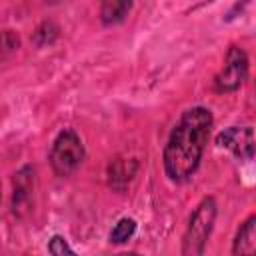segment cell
Listing matches in <instances>:
<instances>
[{
  "label": "cell",
  "instance_id": "6da1fadb",
  "mask_svg": "<svg viewBox=\"0 0 256 256\" xmlns=\"http://www.w3.org/2000/svg\"><path fill=\"white\" fill-rule=\"evenodd\" d=\"M212 124L214 118L206 106H192L182 112L162 150V166L170 182L184 184L196 174L210 140Z\"/></svg>",
  "mask_w": 256,
  "mask_h": 256
},
{
  "label": "cell",
  "instance_id": "7a4b0ae2",
  "mask_svg": "<svg viewBox=\"0 0 256 256\" xmlns=\"http://www.w3.org/2000/svg\"><path fill=\"white\" fill-rule=\"evenodd\" d=\"M218 216V204L214 196H204L188 216V224L182 234V256H204L208 240L212 236Z\"/></svg>",
  "mask_w": 256,
  "mask_h": 256
},
{
  "label": "cell",
  "instance_id": "3957f363",
  "mask_svg": "<svg viewBox=\"0 0 256 256\" xmlns=\"http://www.w3.org/2000/svg\"><path fill=\"white\" fill-rule=\"evenodd\" d=\"M84 158H86V148H84V142L78 136V132L72 128L60 130L56 134L52 148H50V154H48L52 172L60 178L72 176L80 168Z\"/></svg>",
  "mask_w": 256,
  "mask_h": 256
},
{
  "label": "cell",
  "instance_id": "277c9868",
  "mask_svg": "<svg viewBox=\"0 0 256 256\" xmlns=\"http://www.w3.org/2000/svg\"><path fill=\"white\" fill-rule=\"evenodd\" d=\"M250 60L242 46L232 44L224 56V64L218 70V74L212 80V88L218 94H232L242 88V84L248 78Z\"/></svg>",
  "mask_w": 256,
  "mask_h": 256
},
{
  "label": "cell",
  "instance_id": "5b68a950",
  "mask_svg": "<svg viewBox=\"0 0 256 256\" xmlns=\"http://www.w3.org/2000/svg\"><path fill=\"white\" fill-rule=\"evenodd\" d=\"M216 146L228 150L238 160L250 162L254 158V128L252 124L228 126L216 134Z\"/></svg>",
  "mask_w": 256,
  "mask_h": 256
},
{
  "label": "cell",
  "instance_id": "8992f818",
  "mask_svg": "<svg viewBox=\"0 0 256 256\" xmlns=\"http://www.w3.org/2000/svg\"><path fill=\"white\" fill-rule=\"evenodd\" d=\"M34 192V168L30 164L22 166L14 174V190H12V212L22 216L28 210L30 198Z\"/></svg>",
  "mask_w": 256,
  "mask_h": 256
},
{
  "label": "cell",
  "instance_id": "52a82bcc",
  "mask_svg": "<svg viewBox=\"0 0 256 256\" xmlns=\"http://www.w3.org/2000/svg\"><path fill=\"white\" fill-rule=\"evenodd\" d=\"M232 256H256V214H248L236 228Z\"/></svg>",
  "mask_w": 256,
  "mask_h": 256
},
{
  "label": "cell",
  "instance_id": "ba28073f",
  "mask_svg": "<svg viewBox=\"0 0 256 256\" xmlns=\"http://www.w3.org/2000/svg\"><path fill=\"white\" fill-rule=\"evenodd\" d=\"M138 160L136 158H116L108 164V184L110 188L122 192L128 188L132 178L136 176Z\"/></svg>",
  "mask_w": 256,
  "mask_h": 256
},
{
  "label": "cell",
  "instance_id": "9c48e42d",
  "mask_svg": "<svg viewBox=\"0 0 256 256\" xmlns=\"http://www.w3.org/2000/svg\"><path fill=\"white\" fill-rule=\"evenodd\" d=\"M132 10V2H102L100 4V22L104 26H116L126 20V16Z\"/></svg>",
  "mask_w": 256,
  "mask_h": 256
},
{
  "label": "cell",
  "instance_id": "30bf717a",
  "mask_svg": "<svg viewBox=\"0 0 256 256\" xmlns=\"http://www.w3.org/2000/svg\"><path fill=\"white\" fill-rule=\"evenodd\" d=\"M60 36V26L54 22V20H42L36 30L32 32V42L42 48V46H50L56 42V38Z\"/></svg>",
  "mask_w": 256,
  "mask_h": 256
},
{
  "label": "cell",
  "instance_id": "8fae6325",
  "mask_svg": "<svg viewBox=\"0 0 256 256\" xmlns=\"http://www.w3.org/2000/svg\"><path fill=\"white\" fill-rule=\"evenodd\" d=\"M136 228H138V224H136L134 218H130V216L120 218L114 224V228L110 230V242L112 244H124V242H128L136 234Z\"/></svg>",
  "mask_w": 256,
  "mask_h": 256
},
{
  "label": "cell",
  "instance_id": "7c38bea8",
  "mask_svg": "<svg viewBox=\"0 0 256 256\" xmlns=\"http://www.w3.org/2000/svg\"><path fill=\"white\" fill-rule=\"evenodd\" d=\"M20 48V36L16 30H0V60L8 58L10 54H14Z\"/></svg>",
  "mask_w": 256,
  "mask_h": 256
},
{
  "label": "cell",
  "instance_id": "4fadbf2b",
  "mask_svg": "<svg viewBox=\"0 0 256 256\" xmlns=\"http://www.w3.org/2000/svg\"><path fill=\"white\" fill-rule=\"evenodd\" d=\"M46 248H48V254H50V256H78V254L72 250V246L68 244V240H66L64 236H60V234L50 236Z\"/></svg>",
  "mask_w": 256,
  "mask_h": 256
},
{
  "label": "cell",
  "instance_id": "5bb4252c",
  "mask_svg": "<svg viewBox=\"0 0 256 256\" xmlns=\"http://www.w3.org/2000/svg\"><path fill=\"white\" fill-rule=\"evenodd\" d=\"M116 256H140V254L134 252V250H130V252H120V254H116Z\"/></svg>",
  "mask_w": 256,
  "mask_h": 256
},
{
  "label": "cell",
  "instance_id": "9a60e30c",
  "mask_svg": "<svg viewBox=\"0 0 256 256\" xmlns=\"http://www.w3.org/2000/svg\"><path fill=\"white\" fill-rule=\"evenodd\" d=\"M0 200H2V186H0Z\"/></svg>",
  "mask_w": 256,
  "mask_h": 256
}]
</instances>
